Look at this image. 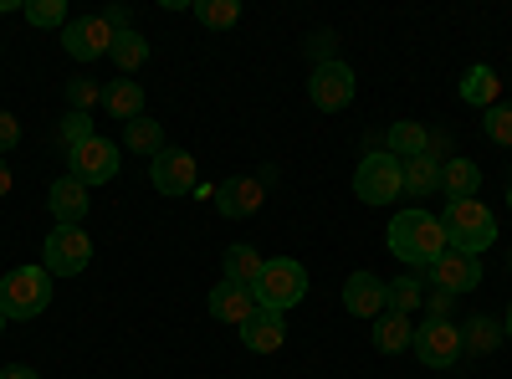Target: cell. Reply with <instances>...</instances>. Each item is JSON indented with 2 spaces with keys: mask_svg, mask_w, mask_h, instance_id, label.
I'll list each match as a JSON object with an SVG mask.
<instances>
[{
  "mask_svg": "<svg viewBox=\"0 0 512 379\" xmlns=\"http://www.w3.org/2000/svg\"><path fill=\"white\" fill-rule=\"evenodd\" d=\"M390 251L405 262V267H431L441 251H446V226L441 216H431V210H400V216L390 221Z\"/></svg>",
  "mask_w": 512,
  "mask_h": 379,
  "instance_id": "6da1fadb",
  "label": "cell"
},
{
  "mask_svg": "<svg viewBox=\"0 0 512 379\" xmlns=\"http://www.w3.org/2000/svg\"><path fill=\"white\" fill-rule=\"evenodd\" d=\"M441 226H446V246L466 251V257H482L487 246H497V216L477 200H451Z\"/></svg>",
  "mask_w": 512,
  "mask_h": 379,
  "instance_id": "7a4b0ae2",
  "label": "cell"
},
{
  "mask_svg": "<svg viewBox=\"0 0 512 379\" xmlns=\"http://www.w3.org/2000/svg\"><path fill=\"white\" fill-rule=\"evenodd\" d=\"M52 308V272L47 267H16L11 277H0V313L11 323L41 318Z\"/></svg>",
  "mask_w": 512,
  "mask_h": 379,
  "instance_id": "3957f363",
  "label": "cell"
},
{
  "mask_svg": "<svg viewBox=\"0 0 512 379\" xmlns=\"http://www.w3.org/2000/svg\"><path fill=\"white\" fill-rule=\"evenodd\" d=\"M256 308H272V313H287L308 298V267L297 257H272L262 267V277H256Z\"/></svg>",
  "mask_w": 512,
  "mask_h": 379,
  "instance_id": "277c9868",
  "label": "cell"
},
{
  "mask_svg": "<svg viewBox=\"0 0 512 379\" xmlns=\"http://www.w3.org/2000/svg\"><path fill=\"white\" fill-rule=\"evenodd\" d=\"M354 195L364 205H395L405 195V164L395 154H364L359 170H354Z\"/></svg>",
  "mask_w": 512,
  "mask_h": 379,
  "instance_id": "5b68a950",
  "label": "cell"
},
{
  "mask_svg": "<svg viewBox=\"0 0 512 379\" xmlns=\"http://www.w3.org/2000/svg\"><path fill=\"white\" fill-rule=\"evenodd\" d=\"M410 349L420 354L425 369H456L461 354H466L461 323H451V318H425V323L415 328V344H410Z\"/></svg>",
  "mask_w": 512,
  "mask_h": 379,
  "instance_id": "8992f818",
  "label": "cell"
},
{
  "mask_svg": "<svg viewBox=\"0 0 512 379\" xmlns=\"http://www.w3.org/2000/svg\"><path fill=\"white\" fill-rule=\"evenodd\" d=\"M47 267L52 277H82L88 272V262H93V236L82 231V226H52V236H47Z\"/></svg>",
  "mask_w": 512,
  "mask_h": 379,
  "instance_id": "52a82bcc",
  "label": "cell"
},
{
  "mask_svg": "<svg viewBox=\"0 0 512 379\" xmlns=\"http://www.w3.org/2000/svg\"><path fill=\"white\" fill-rule=\"evenodd\" d=\"M308 98H313L318 113H344V108L354 103V67L338 62V57L318 62V67L308 72Z\"/></svg>",
  "mask_w": 512,
  "mask_h": 379,
  "instance_id": "ba28073f",
  "label": "cell"
},
{
  "mask_svg": "<svg viewBox=\"0 0 512 379\" xmlns=\"http://www.w3.org/2000/svg\"><path fill=\"white\" fill-rule=\"evenodd\" d=\"M62 52H67L72 62H98V57H108V52H113V26L103 21V11H98V16H72V21L62 26Z\"/></svg>",
  "mask_w": 512,
  "mask_h": 379,
  "instance_id": "9c48e42d",
  "label": "cell"
},
{
  "mask_svg": "<svg viewBox=\"0 0 512 379\" xmlns=\"http://www.w3.org/2000/svg\"><path fill=\"white\" fill-rule=\"evenodd\" d=\"M67 164H72L67 175H72L77 185H88V190H93V185H108V180L118 175V144H108V139L93 134V139H82L77 149H67Z\"/></svg>",
  "mask_w": 512,
  "mask_h": 379,
  "instance_id": "30bf717a",
  "label": "cell"
},
{
  "mask_svg": "<svg viewBox=\"0 0 512 379\" xmlns=\"http://www.w3.org/2000/svg\"><path fill=\"white\" fill-rule=\"evenodd\" d=\"M425 277H431L436 292H446V298H461V292H477L482 287V257H466V251H441V257L425 267Z\"/></svg>",
  "mask_w": 512,
  "mask_h": 379,
  "instance_id": "8fae6325",
  "label": "cell"
},
{
  "mask_svg": "<svg viewBox=\"0 0 512 379\" xmlns=\"http://www.w3.org/2000/svg\"><path fill=\"white\" fill-rule=\"evenodd\" d=\"M195 175H200V164H195V154L190 149H159L154 154V164H149V180H154V190L164 195V200H180V195H190L195 190Z\"/></svg>",
  "mask_w": 512,
  "mask_h": 379,
  "instance_id": "7c38bea8",
  "label": "cell"
},
{
  "mask_svg": "<svg viewBox=\"0 0 512 379\" xmlns=\"http://www.w3.org/2000/svg\"><path fill=\"white\" fill-rule=\"evenodd\" d=\"M262 200H267V190H262V180H256V175H231V180L216 185V210H221L226 221L256 216V210H262Z\"/></svg>",
  "mask_w": 512,
  "mask_h": 379,
  "instance_id": "4fadbf2b",
  "label": "cell"
},
{
  "mask_svg": "<svg viewBox=\"0 0 512 379\" xmlns=\"http://www.w3.org/2000/svg\"><path fill=\"white\" fill-rule=\"evenodd\" d=\"M47 210H52L57 226H82V221H88V210H93V195H88V185H77L72 175H62L47 190Z\"/></svg>",
  "mask_w": 512,
  "mask_h": 379,
  "instance_id": "5bb4252c",
  "label": "cell"
},
{
  "mask_svg": "<svg viewBox=\"0 0 512 379\" xmlns=\"http://www.w3.org/2000/svg\"><path fill=\"white\" fill-rule=\"evenodd\" d=\"M241 344H246L251 354H277V349L287 344V323H282V313L256 308V313L241 323Z\"/></svg>",
  "mask_w": 512,
  "mask_h": 379,
  "instance_id": "9a60e30c",
  "label": "cell"
},
{
  "mask_svg": "<svg viewBox=\"0 0 512 379\" xmlns=\"http://www.w3.org/2000/svg\"><path fill=\"white\" fill-rule=\"evenodd\" d=\"M205 308H210V318H221V323H236V328H241V323L256 313V292H251V287H236V282L221 277V287H210Z\"/></svg>",
  "mask_w": 512,
  "mask_h": 379,
  "instance_id": "2e32d148",
  "label": "cell"
},
{
  "mask_svg": "<svg viewBox=\"0 0 512 379\" xmlns=\"http://www.w3.org/2000/svg\"><path fill=\"white\" fill-rule=\"evenodd\" d=\"M384 292H390V282H379L374 272H354L344 282V308L354 318H379L384 313Z\"/></svg>",
  "mask_w": 512,
  "mask_h": 379,
  "instance_id": "e0dca14e",
  "label": "cell"
},
{
  "mask_svg": "<svg viewBox=\"0 0 512 379\" xmlns=\"http://www.w3.org/2000/svg\"><path fill=\"white\" fill-rule=\"evenodd\" d=\"M441 190H446L451 200H477V190H482V170H477V159H466V154L441 159Z\"/></svg>",
  "mask_w": 512,
  "mask_h": 379,
  "instance_id": "ac0fdd59",
  "label": "cell"
},
{
  "mask_svg": "<svg viewBox=\"0 0 512 379\" xmlns=\"http://www.w3.org/2000/svg\"><path fill=\"white\" fill-rule=\"evenodd\" d=\"M262 267H267V257H262V251H256L251 241L226 246V257H221V277H226V282H236V287H256Z\"/></svg>",
  "mask_w": 512,
  "mask_h": 379,
  "instance_id": "d6986e66",
  "label": "cell"
},
{
  "mask_svg": "<svg viewBox=\"0 0 512 379\" xmlns=\"http://www.w3.org/2000/svg\"><path fill=\"white\" fill-rule=\"evenodd\" d=\"M384 154H395L400 164H405V159H420V154H431V134H425V123H415V118L390 123V134H384Z\"/></svg>",
  "mask_w": 512,
  "mask_h": 379,
  "instance_id": "ffe728a7",
  "label": "cell"
},
{
  "mask_svg": "<svg viewBox=\"0 0 512 379\" xmlns=\"http://www.w3.org/2000/svg\"><path fill=\"white\" fill-rule=\"evenodd\" d=\"M410 344H415V323H410L405 313L384 308V313L374 318V349H379V354H405Z\"/></svg>",
  "mask_w": 512,
  "mask_h": 379,
  "instance_id": "44dd1931",
  "label": "cell"
},
{
  "mask_svg": "<svg viewBox=\"0 0 512 379\" xmlns=\"http://www.w3.org/2000/svg\"><path fill=\"white\" fill-rule=\"evenodd\" d=\"M461 103H472V108H492V103H502V82H497V72L492 67H466L461 72Z\"/></svg>",
  "mask_w": 512,
  "mask_h": 379,
  "instance_id": "7402d4cb",
  "label": "cell"
},
{
  "mask_svg": "<svg viewBox=\"0 0 512 379\" xmlns=\"http://www.w3.org/2000/svg\"><path fill=\"white\" fill-rule=\"evenodd\" d=\"M103 108L118 123H134V118H144V88H139L134 77H123V82H113V88L103 93Z\"/></svg>",
  "mask_w": 512,
  "mask_h": 379,
  "instance_id": "603a6c76",
  "label": "cell"
},
{
  "mask_svg": "<svg viewBox=\"0 0 512 379\" xmlns=\"http://www.w3.org/2000/svg\"><path fill=\"white\" fill-rule=\"evenodd\" d=\"M431 190H441V159H436V154L405 159V195H410V200H425Z\"/></svg>",
  "mask_w": 512,
  "mask_h": 379,
  "instance_id": "cb8c5ba5",
  "label": "cell"
},
{
  "mask_svg": "<svg viewBox=\"0 0 512 379\" xmlns=\"http://www.w3.org/2000/svg\"><path fill=\"white\" fill-rule=\"evenodd\" d=\"M123 149H134V154H159L164 149V123H154L149 113L134 118V123H123Z\"/></svg>",
  "mask_w": 512,
  "mask_h": 379,
  "instance_id": "d4e9b609",
  "label": "cell"
},
{
  "mask_svg": "<svg viewBox=\"0 0 512 379\" xmlns=\"http://www.w3.org/2000/svg\"><path fill=\"white\" fill-rule=\"evenodd\" d=\"M108 57H113V67H118L123 77H134V72L149 62V41H144L139 31H123V36H113V52H108Z\"/></svg>",
  "mask_w": 512,
  "mask_h": 379,
  "instance_id": "484cf974",
  "label": "cell"
},
{
  "mask_svg": "<svg viewBox=\"0 0 512 379\" xmlns=\"http://www.w3.org/2000/svg\"><path fill=\"white\" fill-rule=\"evenodd\" d=\"M195 21L205 31H231L241 21V6L236 0H195Z\"/></svg>",
  "mask_w": 512,
  "mask_h": 379,
  "instance_id": "4316f807",
  "label": "cell"
},
{
  "mask_svg": "<svg viewBox=\"0 0 512 379\" xmlns=\"http://www.w3.org/2000/svg\"><path fill=\"white\" fill-rule=\"evenodd\" d=\"M420 298H425V287H420V277H395L390 282V292H384V308H390V313H415L420 308Z\"/></svg>",
  "mask_w": 512,
  "mask_h": 379,
  "instance_id": "83f0119b",
  "label": "cell"
},
{
  "mask_svg": "<svg viewBox=\"0 0 512 379\" xmlns=\"http://www.w3.org/2000/svg\"><path fill=\"white\" fill-rule=\"evenodd\" d=\"M26 21L41 26V31L67 26V0H31V6H26Z\"/></svg>",
  "mask_w": 512,
  "mask_h": 379,
  "instance_id": "f1b7e54d",
  "label": "cell"
},
{
  "mask_svg": "<svg viewBox=\"0 0 512 379\" xmlns=\"http://www.w3.org/2000/svg\"><path fill=\"white\" fill-rule=\"evenodd\" d=\"M93 103H103L98 82L93 77H72L67 82V113H93Z\"/></svg>",
  "mask_w": 512,
  "mask_h": 379,
  "instance_id": "f546056e",
  "label": "cell"
},
{
  "mask_svg": "<svg viewBox=\"0 0 512 379\" xmlns=\"http://www.w3.org/2000/svg\"><path fill=\"white\" fill-rule=\"evenodd\" d=\"M482 129L492 144H512V103H492L487 118H482Z\"/></svg>",
  "mask_w": 512,
  "mask_h": 379,
  "instance_id": "4dcf8cb0",
  "label": "cell"
},
{
  "mask_svg": "<svg viewBox=\"0 0 512 379\" xmlns=\"http://www.w3.org/2000/svg\"><path fill=\"white\" fill-rule=\"evenodd\" d=\"M82 139H93V113H67L62 118V144L77 149Z\"/></svg>",
  "mask_w": 512,
  "mask_h": 379,
  "instance_id": "1f68e13d",
  "label": "cell"
},
{
  "mask_svg": "<svg viewBox=\"0 0 512 379\" xmlns=\"http://www.w3.org/2000/svg\"><path fill=\"white\" fill-rule=\"evenodd\" d=\"M461 344H472V349H492L497 344V323L492 318H472L461 328Z\"/></svg>",
  "mask_w": 512,
  "mask_h": 379,
  "instance_id": "d6a6232c",
  "label": "cell"
},
{
  "mask_svg": "<svg viewBox=\"0 0 512 379\" xmlns=\"http://www.w3.org/2000/svg\"><path fill=\"white\" fill-rule=\"evenodd\" d=\"M21 144V123H16V113H6V108H0V154H6V149H16Z\"/></svg>",
  "mask_w": 512,
  "mask_h": 379,
  "instance_id": "836d02e7",
  "label": "cell"
},
{
  "mask_svg": "<svg viewBox=\"0 0 512 379\" xmlns=\"http://www.w3.org/2000/svg\"><path fill=\"white\" fill-rule=\"evenodd\" d=\"M103 21L113 26V36H123V31H134V26H128V11H123V6H108V11H103Z\"/></svg>",
  "mask_w": 512,
  "mask_h": 379,
  "instance_id": "e575fe53",
  "label": "cell"
},
{
  "mask_svg": "<svg viewBox=\"0 0 512 379\" xmlns=\"http://www.w3.org/2000/svg\"><path fill=\"white\" fill-rule=\"evenodd\" d=\"M0 379H41V374L26 369V364H6V369H0Z\"/></svg>",
  "mask_w": 512,
  "mask_h": 379,
  "instance_id": "d590c367",
  "label": "cell"
},
{
  "mask_svg": "<svg viewBox=\"0 0 512 379\" xmlns=\"http://www.w3.org/2000/svg\"><path fill=\"white\" fill-rule=\"evenodd\" d=\"M6 195H11V164L0 159V200H6Z\"/></svg>",
  "mask_w": 512,
  "mask_h": 379,
  "instance_id": "8d00e7d4",
  "label": "cell"
},
{
  "mask_svg": "<svg viewBox=\"0 0 512 379\" xmlns=\"http://www.w3.org/2000/svg\"><path fill=\"white\" fill-rule=\"evenodd\" d=\"M502 333H507V344H512V303H507V318H502Z\"/></svg>",
  "mask_w": 512,
  "mask_h": 379,
  "instance_id": "74e56055",
  "label": "cell"
},
{
  "mask_svg": "<svg viewBox=\"0 0 512 379\" xmlns=\"http://www.w3.org/2000/svg\"><path fill=\"white\" fill-rule=\"evenodd\" d=\"M6 323H11V318H6V313H0V333H6Z\"/></svg>",
  "mask_w": 512,
  "mask_h": 379,
  "instance_id": "f35d334b",
  "label": "cell"
},
{
  "mask_svg": "<svg viewBox=\"0 0 512 379\" xmlns=\"http://www.w3.org/2000/svg\"><path fill=\"white\" fill-rule=\"evenodd\" d=\"M507 205H512V185H507Z\"/></svg>",
  "mask_w": 512,
  "mask_h": 379,
  "instance_id": "ab89813d",
  "label": "cell"
}]
</instances>
